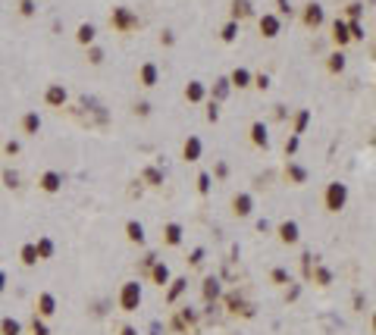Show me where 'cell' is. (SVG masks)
I'll list each match as a JSON object with an SVG mask.
<instances>
[]
</instances>
